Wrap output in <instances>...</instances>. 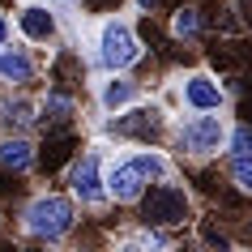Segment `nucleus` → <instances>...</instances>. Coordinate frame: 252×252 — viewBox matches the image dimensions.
Wrapping results in <instances>:
<instances>
[{
    "mask_svg": "<svg viewBox=\"0 0 252 252\" xmlns=\"http://www.w3.org/2000/svg\"><path fill=\"white\" fill-rule=\"evenodd\" d=\"M73 116H77V98L68 90H47L34 103V124H43V128H68Z\"/></svg>",
    "mask_w": 252,
    "mask_h": 252,
    "instance_id": "nucleus-11",
    "label": "nucleus"
},
{
    "mask_svg": "<svg viewBox=\"0 0 252 252\" xmlns=\"http://www.w3.org/2000/svg\"><path fill=\"white\" fill-rule=\"evenodd\" d=\"M226 171H231V180H235L239 192H252V133L248 124L239 120V124H226Z\"/></svg>",
    "mask_w": 252,
    "mask_h": 252,
    "instance_id": "nucleus-9",
    "label": "nucleus"
},
{
    "mask_svg": "<svg viewBox=\"0 0 252 252\" xmlns=\"http://www.w3.org/2000/svg\"><path fill=\"white\" fill-rule=\"evenodd\" d=\"M90 47H94V64L103 73H124V68H133L141 60V39L124 17H103Z\"/></svg>",
    "mask_w": 252,
    "mask_h": 252,
    "instance_id": "nucleus-3",
    "label": "nucleus"
},
{
    "mask_svg": "<svg viewBox=\"0 0 252 252\" xmlns=\"http://www.w3.org/2000/svg\"><path fill=\"white\" fill-rule=\"evenodd\" d=\"M226 141V120L222 111H192L188 120H180L171 128V150L175 154H184L192 162H205L214 158Z\"/></svg>",
    "mask_w": 252,
    "mask_h": 252,
    "instance_id": "nucleus-2",
    "label": "nucleus"
},
{
    "mask_svg": "<svg viewBox=\"0 0 252 252\" xmlns=\"http://www.w3.org/2000/svg\"><path fill=\"white\" fill-rule=\"evenodd\" d=\"M73 133L68 128H47V141H43V150H34V167H43V171L52 175V171H60L68 158H73Z\"/></svg>",
    "mask_w": 252,
    "mask_h": 252,
    "instance_id": "nucleus-14",
    "label": "nucleus"
},
{
    "mask_svg": "<svg viewBox=\"0 0 252 252\" xmlns=\"http://www.w3.org/2000/svg\"><path fill=\"white\" fill-rule=\"evenodd\" d=\"M0 167L17 171V175H26L34 167V146H30L26 133H4L0 137Z\"/></svg>",
    "mask_w": 252,
    "mask_h": 252,
    "instance_id": "nucleus-15",
    "label": "nucleus"
},
{
    "mask_svg": "<svg viewBox=\"0 0 252 252\" xmlns=\"http://www.w3.org/2000/svg\"><path fill=\"white\" fill-rule=\"evenodd\" d=\"M47 4H52V9H56L60 17H68V13H73V9L81 4V0H47Z\"/></svg>",
    "mask_w": 252,
    "mask_h": 252,
    "instance_id": "nucleus-18",
    "label": "nucleus"
},
{
    "mask_svg": "<svg viewBox=\"0 0 252 252\" xmlns=\"http://www.w3.org/2000/svg\"><path fill=\"white\" fill-rule=\"evenodd\" d=\"M201 30H205V13H201L197 4H180L175 17H171V34H175L180 43H197Z\"/></svg>",
    "mask_w": 252,
    "mask_h": 252,
    "instance_id": "nucleus-17",
    "label": "nucleus"
},
{
    "mask_svg": "<svg viewBox=\"0 0 252 252\" xmlns=\"http://www.w3.org/2000/svg\"><path fill=\"white\" fill-rule=\"evenodd\" d=\"M9 39H13V22H9V17L0 13V47H4Z\"/></svg>",
    "mask_w": 252,
    "mask_h": 252,
    "instance_id": "nucleus-19",
    "label": "nucleus"
},
{
    "mask_svg": "<svg viewBox=\"0 0 252 252\" xmlns=\"http://www.w3.org/2000/svg\"><path fill=\"white\" fill-rule=\"evenodd\" d=\"M17 30H22V39H26V43L47 47V43H56V34H60V13L47 9V4H39V0H30L26 9L17 13Z\"/></svg>",
    "mask_w": 252,
    "mask_h": 252,
    "instance_id": "nucleus-10",
    "label": "nucleus"
},
{
    "mask_svg": "<svg viewBox=\"0 0 252 252\" xmlns=\"http://www.w3.org/2000/svg\"><path fill=\"white\" fill-rule=\"evenodd\" d=\"M103 162H107L103 146H90L86 154H73V158H68V192H73V201L86 205V210H103L107 205Z\"/></svg>",
    "mask_w": 252,
    "mask_h": 252,
    "instance_id": "nucleus-5",
    "label": "nucleus"
},
{
    "mask_svg": "<svg viewBox=\"0 0 252 252\" xmlns=\"http://www.w3.org/2000/svg\"><path fill=\"white\" fill-rule=\"evenodd\" d=\"M34 73H39V64H34L30 47H13V39L0 47V81L4 86H30Z\"/></svg>",
    "mask_w": 252,
    "mask_h": 252,
    "instance_id": "nucleus-12",
    "label": "nucleus"
},
{
    "mask_svg": "<svg viewBox=\"0 0 252 252\" xmlns=\"http://www.w3.org/2000/svg\"><path fill=\"white\" fill-rule=\"evenodd\" d=\"M137 9H141V13H154V9H158V0H137Z\"/></svg>",
    "mask_w": 252,
    "mask_h": 252,
    "instance_id": "nucleus-20",
    "label": "nucleus"
},
{
    "mask_svg": "<svg viewBox=\"0 0 252 252\" xmlns=\"http://www.w3.org/2000/svg\"><path fill=\"white\" fill-rule=\"evenodd\" d=\"M116 120H107V133H116L120 141H137V146H150V141H162L167 137V120H162L158 107H124V111H111Z\"/></svg>",
    "mask_w": 252,
    "mask_h": 252,
    "instance_id": "nucleus-6",
    "label": "nucleus"
},
{
    "mask_svg": "<svg viewBox=\"0 0 252 252\" xmlns=\"http://www.w3.org/2000/svg\"><path fill=\"white\" fill-rule=\"evenodd\" d=\"M73 226H77V201L60 192H39L22 210V231L39 244H60L73 235Z\"/></svg>",
    "mask_w": 252,
    "mask_h": 252,
    "instance_id": "nucleus-1",
    "label": "nucleus"
},
{
    "mask_svg": "<svg viewBox=\"0 0 252 252\" xmlns=\"http://www.w3.org/2000/svg\"><path fill=\"white\" fill-rule=\"evenodd\" d=\"M0 124L9 128V133H26L30 124H34V98H22V94H9V98H0Z\"/></svg>",
    "mask_w": 252,
    "mask_h": 252,
    "instance_id": "nucleus-16",
    "label": "nucleus"
},
{
    "mask_svg": "<svg viewBox=\"0 0 252 252\" xmlns=\"http://www.w3.org/2000/svg\"><path fill=\"white\" fill-rule=\"evenodd\" d=\"M137 210H141L137 214L141 226H184L192 218V201H188V188L167 175V180H154L137 197Z\"/></svg>",
    "mask_w": 252,
    "mask_h": 252,
    "instance_id": "nucleus-4",
    "label": "nucleus"
},
{
    "mask_svg": "<svg viewBox=\"0 0 252 252\" xmlns=\"http://www.w3.org/2000/svg\"><path fill=\"white\" fill-rule=\"evenodd\" d=\"M103 184H107V201L116 205H137V197L150 188L146 171L137 167L133 154H116L111 162H103Z\"/></svg>",
    "mask_w": 252,
    "mask_h": 252,
    "instance_id": "nucleus-7",
    "label": "nucleus"
},
{
    "mask_svg": "<svg viewBox=\"0 0 252 252\" xmlns=\"http://www.w3.org/2000/svg\"><path fill=\"white\" fill-rule=\"evenodd\" d=\"M180 107H188V111H222L226 107V86L214 73H184V77L175 81V94H171Z\"/></svg>",
    "mask_w": 252,
    "mask_h": 252,
    "instance_id": "nucleus-8",
    "label": "nucleus"
},
{
    "mask_svg": "<svg viewBox=\"0 0 252 252\" xmlns=\"http://www.w3.org/2000/svg\"><path fill=\"white\" fill-rule=\"evenodd\" d=\"M141 98V86H137L128 73H107L103 81H98V107H103L107 116L111 111H124L128 103H137Z\"/></svg>",
    "mask_w": 252,
    "mask_h": 252,
    "instance_id": "nucleus-13",
    "label": "nucleus"
}]
</instances>
